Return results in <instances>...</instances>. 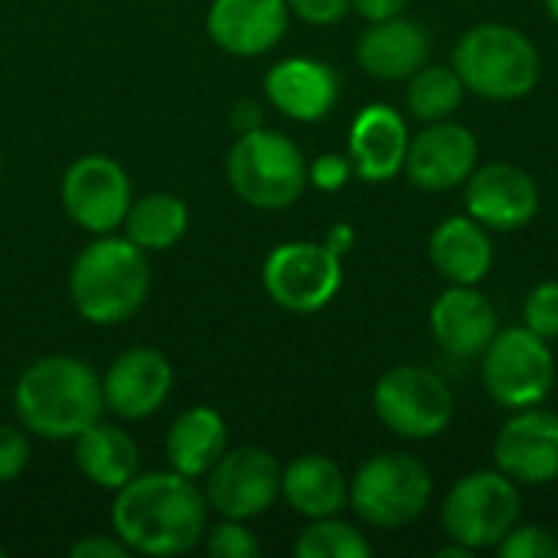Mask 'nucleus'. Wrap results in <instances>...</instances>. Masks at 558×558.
Returning a JSON list of instances; mask_svg holds the SVG:
<instances>
[{
    "label": "nucleus",
    "mask_w": 558,
    "mask_h": 558,
    "mask_svg": "<svg viewBox=\"0 0 558 558\" xmlns=\"http://www.w3.org/2000/svg\"><path fill=\"white\" fill-rule=\"evenodd\" d=\"M353 3V10L360 13V16H366L369 23L373 20H386V16H399L405 7H409V0H350Z\"/></svg>",
    "instance_id": "obj_36"
},
{
    "label": "nucleus",
    "mask_w": 558,
    "mask_h": 558,
    "mask_svg": "<svg viewBox=\"0 0 558 558\" xmlns=\"http://www.w3.org/2000/svg\"><path fill=\"white\" fill-rule=\"evenodd\" d=\"M75 445V468L85 474V481H92L101 490H121L141 468V451L137 441L111 422H95L92 428H85L78 438H72Z\"/></svg>",
    "instance_id": "obj_25"
},
{
    "label": "nucleus",
    "mask_w": 558,
    "mask_h": 558,
    "mask_svg": "<svg viewBox=\"0 0 558 558\" xmlns=\"http://www.w3.org/2000/svg\"><path fill=\"white\" fill-rule=\"evenodd\" d=\"M150 262L128 235H98L88 242L69 271V298L78 317L98 327L131 320L150 294Z\"/></svg>",
    "instance_id": "obj_3"
},
{
    "label": "nucleus",
    "mask_w": 558,
    "mask_h": 558,
    "mask_svg": "<svg viewBox=\"0 0 558 558\" xmlns=\"http://www.w3.org/2000/svg\"><path fill=\"white\" fill-rule=\"evenodd\" d=\"M288 10L311 26H333L353 10V3L350 0H288Z\"/></svg>",
    "instance_id": "obj_34"
},
{
    "label": "nucleus",
    "mask_w": 558,
    "mask_h": 558,
    "mask_svg": "<svg viewBox=\"0 0 558 558\" xmlns=\"http://www.w3.org/2000/svg\"><path fill=\"white\" fill-rule=\"evenodd\" d=\"M265 95L284 118L311 124L333 111L340 98V75L320 59L291 56L268 69Z\"/></svg>",
    "instance_id": "obj_20"
},
{
    "label": "nucleus",
    "mask_w": 558,
    "mask_h": 558,
    "mask_svg": "<svg viewBox=\"0 0 558 558\" xmlns=\"http://www.w3.org/2000/svg\"><path fill=\"white\" fill-rule=\"evenodd\" d=\"M409 124L405 118L386 105H366L350 124V160L353 173L366 183H386L402 173L409 154Z\"/></svg>",
    "instance_id": "obj_19"
},
{
    "label": "nucleus",
    "mask_w": 558,
    "mask_h": 558,
    "mask_svg": "<svg viewBox=\"0 0 558 558\" xmlns=\"http://www.w3.org/2000/svg\"><path fill=\"white\" fill-rule=\"evenodd\" d=\"M206 504L222 520H255L281 497V464L255 445L226 448L206 474Z\"/></svg>",
    "instance_id": "obj_11"
},
{
    "label": "nucleus",
    "mask_w": 558,
    "mask_h": 558,
    "mask_svg": "<svg viewBox=\"0 0 558 558\" xmlns=\"http://www.w3.org/2000/svg\"><path fill=\"white\" fill-rule=\"evenodd\" d=\"M373 412L392 435L428 441L451 425L454 392L428 366H392L373 386Z\"/></svg>",
    "instance_id": "obj_9"
},
{
    "label": "nucleus",
    "mask_w": 558,
    "mask_h": 558,
    "mask_svg": "<svg viewBox=\"0 0 558 558\" xmlns=\"http://www.w3.org/2000/svg\"><path fill=\"white\" fill-rule=\"evenodd\" d=\"M268 298L291 314L324 311L343 284V258L324 242H284L262 265Z\"/></svg>",
    "instance_id": "obj_10"
},
{
    "label": "nucleus",
    "mask_w": 558,
    "mask_h": 558,
    "mask_svg": "<svg viewBox=\"0 0 558 558\" xmlns=\"http://www.w3.org/2000/svg\"><path fill=\"white\" fill-rule=\"evenodd\" d=\"M451 65L464 88L487 101H520L539 85L543 75L536 43L510 23L471 26L458 39Z\"/></svg>",
    "instance_id": "obj_4"
},
{
    "label": "nucleus",
    "mask_w": 558,
    "mask_h": 558,
    "mask_svg": "<svg viewBox=\"0 0 558 558\" xmlns=\"http://www.w3.org/2000/svg\"><path fill=\"white\" fill-rule=\"evenodd\" d=\"M353 177V160L350 154H320L314 163H307V183L317 186L320 193H337L350 183Z\"/></svg>",
    "instance_id": "obj_33"
},
{
    "label": "nucleus",
    "mask_w": 558,
    "mask_h": 558,
    "mask_svg": "<svg viewBox=\"0 0 558 558\" xmlns=\"http://www.w3.org/2000/svg\"><path fill=\"white\" fill-rule=\"evenodd\" d=\"M206 553L213 558H255L262 553L258 536L245 526V520H222L206 530Z\"/></svg>",
    "instance_id": "obj_29"
},
{
    "label": "nucleus",
    "mask_w": 558,
    "mask_h": 558,
    "mask_svg": "<svg viewBox=\"0 0 558 558\" xmlns=\"http://www.w3.org/2000/svg\"><path fill=\"white\" fill-rule=\"evenodd\" d=\"M294 556L298 558H369L373 546L369 539L347 520L340 517H324V520H311L298 543H294Z\"/></svg>",
    "instance_id": "obj_28"
},
{
    "label": "nucleus",
    "mask_w": 558,
    "mask_h": 558,
    "mask_svg": "<svg viewBox=\"0 0 558 558\" xmlns=\"http://www.w3.org/2000/svg\"><path fill=\"white\" fill-rule=\"evenodd\" d=\"M520 484L510 481L504 471H474L461 477L445 504H441V526L451 543L481 553L497 549L500 539L520 523Z\"/></svg>",
    "instance_id": "obj_7"
},
{
    "label": "nucleus",
    "mask_w": 558,
    "mask_h": 558,
    "mask_svg": "<svg viewBox=\"0 0 558 558\" xmlns=\"http://www.w3.org/2000/svg\"><path fill=\"white\" fill-rule=\"evenodd\" d=\"M405 82H409V88H405L409 114L425 121V124L448 121L461 108L464 92H468L461 75L454 72V65H432V62H425Z\"/></svg>",
    "instance_id": "obj_27"
},
{
    "label": "nucleus",
    "mask_w": 558,
    "mask_h": 558,
    "mask_svg": "<svg viewBox=\"0 0 558 558\" xmlns=\"http://www.w3.org/2000/svg\"><path fill=\"white\" fill-rule=\"evenodd\" d=\"M497 553L500 558H556L558 539L546 526H513L500 539Z\"/></svg>",
    "instance_id": "obj_31"
},
{
    "label": "nucleus",
    "mask_w": 558,
    "mask_h": 558,
    "mask_svg": "<svg viewBox=\"0 0 558 558\" xmlns=\"http://www.w3.org/2000/svg\"><path fill=\"white\" fill-rule=\"evenodd\" d=\"M69 556L72 558H124V556H131V549H128L118 536H85V539L72 543Z\"/></svg>",
    "instance_id": "obj_35"
},
{
    "label": "nucleus",
    "mask_w": 558,
    "mask_h": 558,
    "mask_svg": "<svg viewBox=\"0 0 558 558\" xmlns=\"http://www.w3.org/2000/svg\"><path fill=\"white\" fill-rule=\"evenodd\" d=\"M209 520L206 494L177 471L134 474L114 490L111 526L114 536L141 556L170 558L203 543Z\"/></svg>",
    "instance_id": "obj_1"
},
{
    "label": "nucleus",
    "mask_w": 558,
    "mask_h": 558,
    "mask_svg": "<svg viewBox=\"0 0 558 558\" xmlns=\"http://www.w3.org/2000/svg\"><path fill=\"white\" fill-rule=\"evenodd\" d=\"M190 229V206L173 196V193H147L131 203L124 216V235L150 252H167L173 248Z\"/></svg>",
    "instance_id": "obj_26"
},
{
    "label": "nucleus",
    "mask_w": 558,
    "mask_h": 558,
    "mask_svg": "<svg viewBox=\"0 0 558 558\" xmlns=\"http://www.w3.org/2000/svg\"><path fill=\"white\" fill-rule=\"evenodd\" d=\"M288 16V0H213L206 33L222 52L252 59L281 43Z\"/></svg>",
    "instance_id": "obj_18"
},
{
    "label": "nucleus",
    "mask_w": 558,
    "mask_h": 558,
    "mask_svg": "<svg viewBox=\"0 0 558 558\" xmlns=\"http://www.w3.org/2000/svg\"><path fill=\"white\" fill-rule=\"evenodd\" d=\"M428 258L448 284H481L494 268L490 229L474 216H448L428 235Z\"/></svg>",
    "instance_id": "obj_22"
},
{
    "label": "nucleus",
    "mask_w": 558,
    "mask_h": 558,
    "mask_svg": "<svg viewBox=\"0 0 558 558\" xmlns=\"http://www.w3.org/2000/svg\"><path fill=\"white\" fill-rule=\"evenodd\" d=\"M477 163H481V147L474 131L448 118V121L425 124V131L409 141L402 170L412 186L425 193H448L464 186Z\"/></svg>",
    "instance_id": "obj_15"
},
{
    "label": "nucleus",
    "mask_w": 558,
    "mask_h": 558,
    "mask_svg": "<svg viewBox=\"0 0 558 558\" xmlns=\"http://www.w3.org/2000/svg\"><path fill=\"white\" fill-rule=\"evenodd\" d=\"M131 203V177L114 157L85 154L69 163L62 177V206L78 229L108 235L124 226Z\"/></svg>",
    "instance_id": "obj_12"
},
{
    "label": "nucleus",
    "mask_w": 558,
    "mask_h": 558,
    "mask_svg": "<svg viewBox=\"0 0 558 558\" xmlns=\"http://www.w3.org/2000/svg\"><path fill=\"white\" fill-rule=\"evenodd\" d=\"M464 206L490 232L526 229L539 213V183L517 163H477L464 183Z\"/></svg>",
    "instance_id": "obj_13"
},
{
    "label": "nucleus",
    "mask_w": 558,
    "mask_h": 558,
    "mask_svg": "<svg viewBox=\"0 0 558 558\" xmlns=\"http://www.w3.org/2000/svg\"><path fill=\"white\" fill-rule=\"evenodd\" d=\"M0 177H3V150H0Z\"/></svg>",
    "instance_id": "obj_40"
},
{
    "label": "nucleus",
    "mask_w": 558,
    "mask_h": 558,
    "mask_svg": "<svg viewBox=\"0 0 558 558\" xmlns=\"http://www.w3.org/2000/svg\"><path fill=\"white\" fill-rule=\"evenodd\" d=\"M173 389V366L154 347L124 350L101 376L105 409L124 422L150 418Z\"/></svg>",
    "instance_id": "obj_16"
},
{
    "label": "nucleus",
    "mask_w": 558,
    "mask_h": 558,
    "mask_svg": "<svg viewBox=\"0 0 558 558\" xmlns=\"http://www.w3.org/2000/svg\"><path fill=\"white\" fill-rule=\"evenodd\" d=\"M435 343L458 360H477L500 330L497 307L477 291V284H451L435 298L428 311Z\"/></svg>",
    "instance_id": "obj_17"
},
{
    "label": "nucleus",
    "mask_w": 558,
    "mask_h": 558,
    "mask_svg": "<svg viewBox=\"0 0 558 558\" xmlns=\"http://www.w3.org/2000/svg\"><path fill=\"white\" fill-rule=\"evenodd\" d=\"M232 128H235L239 134L262 128V108H258L255 101H239V105L232 108Z\"/></svg>",
    "instance_id": "obj_38"
},
{
    "label": "nucleus",
    "mask_w": 558,
    "mask_h": 558,
    "mask_svg": "<svg viewBox=\"0 0 558 558\" xmlns=\"http://www.w3.org/2000/svg\"><path fill=\"white\" fill-rule=\"evenodd\" d=\"M3 556H7V549H3V546H0V558H3Z\"/></svg>",
    "instance_id": "obj_41"
},
{
    "label": "nucleus",
    "mask_w": 558,
    "mask_h": 558,
    "mask_svg": "<svg viewBox=\"0 0 558 558\" xmlns=\"http://www.w3.org/2000/svg\"><path fill=\"white\" fill-rule=\"evenodd\" d=\"M281 497L307 520L340 517L350 507V481L327 454H301L281 468Z\"/></svg>",
    "instance_id": "obj_23"
},
{
    "label": "nucleus",
    "mask_w": 558,
    "mask_h": 558,
    "mask_svg": "<svg viewBox=\"0 0 558 558\" xmlns=\"http://www.w3.org/2000/svg\"><path fill=\"white\" fill-rule=\"evenodd\" d=\"M232 193L255 209H288L307 190V160L301 147L271 128L239 134L226 157Z\"/></svg>",
    "instance_id": "obj_5"
},
{
    "label": "nucleus",
    "mask_w": 558,
    "mask_h": 558,
    "mask_svg": "<svg viewBox=\"0 0 558 558\" xmlns=\"http://www.w3.org/2000/svg\"><path fill=\"white\" fill-rule=\"evenodd\" d=\"M324 245H327L333 255H340V258H343V255L356 245V229H353L350 222H337V226H330V229H327Z\"/></svg>",
    "instance_id": "obj_37"
},
{
    "label": "nucleus",
    "mask_w": 558,
    "mask_h": 558,
    "mask_svg": "<svg viewBox=\"0 0 558 558\" xmlns=\"http://www.w3.org/2000/svg\"><path fill=\"white\" fill-rule=\"evenodd\" d=\"M494 464L520 487L558 481V415L539 405L513 412L494 438Z\"/></svg>",
    "instance_id": "obj_14"
},
{
    "label": "nucleus",
    "mask_w": 558,
    "mask_h": 558,
    "mask_svg": "<svg viewBox=\"0 0 558 558\" xmlns=\"http://www.w3.org/2000/svg\"><path fill=\"white\" fill-rule=\"evenodd\" d=\"M428 56H432L428 29L402 13L373 20L356 43L360 69L379 82H405L428 62Z\"/></svg>",
    "instance_id": "obj_21"
},
{
    "label": "nucleus",
    "mask_w": 558,
    "mask_h": 558,
    "mask_svg": "<svg viewBox=\"0 0 558 558\" xmlns=\"http://www.w3.org/2000/svg\"><path fill=\"white\" fill-rule=\"evenodd\" d=\"M523 327L539 333L543 340L558 337V281L536 284L523 301Z\"/></svg>",
    "instance_id": "obj_30"
},
{
    "label": "nucleus",
    "mask_w": 558,
    "mask_h": 558,
    "mask_svg": "<svg viewBox=\"0 0 558 558\" xmlns=\"http://www.w3.org/2000/svg\"><path fill=\"white\" fill-rule=\"evenodd\" d=\"M229 448V428L226 418L209 409V405H193L186 409L167 432V464L170 471L183 474V477H206L209 468L222 458V451Z\"/></svg>",
    "instance_id": "obj_24"
},
{
    "label": "nucleus",
    "mask_w": 558,
    "mask_h": 558,
    "mask_svg": "<svg viewBox=\"0 0 558 558\" xmlns=\"http://www.w3.org/2000/svg\"><path fill=\"white\" fill-rule=\"evenodd\" d=\"M20 425L46 441H72L105 418L101 376L75 356H43L13 386Z\"/></svg>",
    "instance_id": "obj_2"
},
{
    "label": "nucleus",
    "mask_w": 558,
    "mask_h": 558,
    "mask_svg": "<svg viewBox=\"0 0 558 558\" xmlns=\"http://www.w3.org/2000/svg\"><path fill=\"white\" fill-rule=\"evenodd\" d=\"M29 432L23 425H0V484L16 481L29 464Z\"/></svg>",
    "instance_id": "obj_32"
},
{
    "label": "nucleus",
    "mask_w": 558,
    "mask_h": 558,
    "mask_svg": "<svg viewBox=\"0 0 558 558\" xmlns=\"http://www.w3.org/2000/svg\"><path fill=\"white\" fill-rule=\"evenodd\" d=\"M487 396L510 412L543 405L556 389V356L549 340L530 327L497 330L490 347L481 353Z\"/></svg>",
    "instance_id": "obj_8"
},
{
    "label": "nucleus",
    "mask_w": 558,
    "mask_h": 558,
    "mask_svg": "<svg viewBox=\"0 0 558 558\" xmlns=\"http://www.w3.org/2000/svg\"><path fill=\"white\" fill-rule=\"evenodd\" d=\"M428 468L405 451H383L360 464L350 481V510L373 530L412 526L432 504Z\"/></svg>",
    "instance_id": "obj_6"
},
{
    "label": "nucleus",
    "mask_w": 558,
    "mask_h": 558,
    "mask_svg": "<svg viewBox=\"0 0 558 558\" xmlns=\"http://www.w3.org/2000/svg\"><path fill=\"white\" fill-rule=\"evenodd\" d=\"M546 13L553 16V23H558V0H546Z\"/></svg>",
    "instance_id": "obj_39"
}]
</instances>
